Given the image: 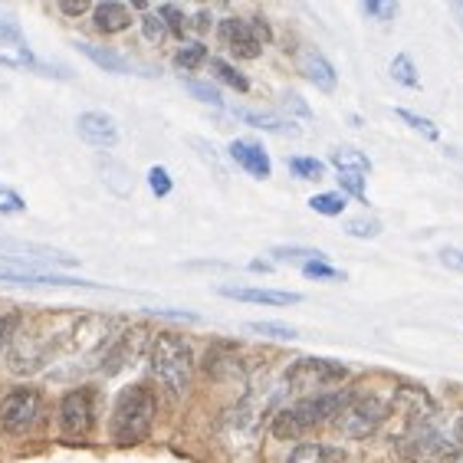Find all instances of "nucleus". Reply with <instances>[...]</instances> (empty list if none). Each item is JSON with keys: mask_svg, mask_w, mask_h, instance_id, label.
<instances>
[{"mask_svg": "<svg viewBox=\"0 0 463 463\" xmlns=\"http://www.w3.org/2000/svg\"><path fill=\"white\" fill-rule=\"evenodd\" d=\"M158 420V398L148 384H128L122 388L109 411V440L112 447H142Z\"/></svg>", "mask_w": 463, "mask_h": 463, "instance_id": "obj_1", "label": "nucleus"}, {"mask_svg": "<svg viewBox=\"0 0 463 463\" xmlns=\"http://www.w3.org/2000/svg\"><path fill=\"white\" fill-rule=\"evenodd\" d=\"M148 368L152 378L165 388L168 398L181 402L194 382V345L181 332H155L148 345Z\"/></svg>", "mask_w": 463, "mask_h": 463, "instance_id": "obj_2", "label": "nucleus"}, {"mask_svg": "<svg viewBox=\"0 0 463 463\" xmlns=\"http://www.w3.org/2000/svg\"><path fill=\"white\" fill-rule=\"evenodd\" d=\"M345 394L348 392L335 388V392L312 394V398H296L293 404L279 408L269 418V434L277 437V440H296L299 444L309 430L322 428V424H332V418L339 414L342 402H345Z\"/></svg>", "mask_w": 463, "mask_h": 463, "instance_id": "obj_3", "label": "nucleus"}, {"mask_svg": "<svg viewBox=\"0 0 463 463\" xmlns=\"http://www.w3.org/2000/svg\"><path fill=\"white\" fill-rule=\"evenodd\" d=\"M457 434H460V428L450 434L434 408V411H428V414H420V418L404 420V430L398 444H402V454L408 457L411 463H447V460H454V454H457Z\"/></svg>", "mask_w": 463, "mask_h": 463, "instance_id": "obj_4", "label": "nucleus"}, {"mask_svg": "<svg viewBox=\"0 0 463 463\" xmlns=\"http://www.w3.org/2000/svg\"><path fill=\"white\" fill-rule=\"evenodd\" d=\"M392 414V402L374 392H348L339 414L332 418V428L345 440H368Z\"/></svg>", "mask_w": 463, "mask_h": 463, "instance_id": "obj_5", "label": "nucleus"}, {"mask_svg": "<svg viewBox=\"0 0 463 463\" xmlns=\"http://www.w3.org/2000/svg\"><path fill=\"white\" fill-rule=\"evenodd\" d=\"M348 365L335 362V358H296L293 365L283 372V388L286 392L299 394V398H312V394L335 392L342 382H348Z\"/></svg>", "mask_w": 463, "mask_h": 463, "instance_id": "obj_6", "label": "nucleus"}, {"mask_svg": "<svg viewBox=\"0 0 463 463\" xmlns=\"http://www.w3.org/2000/svg\"><path fill=\"white\" fill-rule=\"evenodd\" d=\"M99 424V402H96V388L90 384H76L62 394L60 404H56V428L62 430V437L70 440H82L90 437Z\"/></svg>", "mask_w": 463, "mask_h": 463, "instance_id": "obj_7", "label": "nucleus"}, {"mask_svg": "<svg viewBox=\"0 0 463 463\" xmlns=\"http://www.w3.org/2000/svg\"><path fill=\"white\" fill-rule=\"evenodd\" d=\"M0 260L14 263V267L33 269V273H46V267H80V257H72L66 250L24 241V237H7V233H0Z\"/></svg>", "mask_w": 463, "mask_h": 463, "instance_id": "obj_8", "label": "nucleus"}, {"mask_svg": "<svg viewBox=\"0 0 463 463\" xmlns=\"http://www.w3.org/2000/svg\"><path fill=\"white\" fill-rule=\"evenodd\" d=\"M217 36L233 60H257L273 40V30L263 17H223L217 24Z\"/></svg>", "mask_w": 463, "mask_h": 463, "instance_id": "obj_9", "label": "nucleus"}, {"mask_svg": "<svg viewBox=\"0 0 463 463\" xmlns=\"http://www.w3.org/2000/svg\"><path fill=\"white\" fill-rule=\"evenodd\" d=\"M43 418V392L20 384L0 398V430L10 437H24Z\"/></svg>", "mask_w": 463, "mask_h": 463, "instance_id": "obj_10", "label": "nucleus"}, {"mask_svg": "<svg viewBox=\"0 0 463 463\" xmlns=\"http://www.w3.org/2000/svg\"><path fill=\"white\" fill-rule=\"evenodd\" d=\"M0 283L27 286V289H33V286H43V289H106V286L92 283V279L66 277V273H53V269L33 273V269L14 267V263H0Z\"/></svg>", "mask_w": 463, "mask_h": 463, "instance_id": "obj_11", "label": "nucleus"}, {"mask_svg": "<svg viewBox=\"0 0 463 463\" xmlns=\"http://www.w3.org/2000/svg\"><path fill=\"white\" fill-rule=\"evenodd\" d=\"M145 345H152L148 332H145L142 326H128L122 335H112L109 348L102 352V358H99V372L116 374V372H122V368L135 365L138 355L145 352Z\"/></svg>", "mask_w": 463, "mask_h": 463, "instance_id": "obj_12", "label": "nucleus"}, {"mask_svg": "<svg viewBox=\"0 0 463 463\" xmlns=\"http://www.w3.org/2000/svg\"><path fill=\"white\" fill-rule=\"evenodd\" d=\"M76 132L86 145L99 148V152H109V148H116L122 132H118V122L109 112H99V109H90V112H82L76 118Z\"/></svg>", "mask_w": 463, "mask_h": 463, "instance_id": "obj_13", "label": "nucleus"}, {"mask_svg": "<svg viewBox=\"0 0 463 463\" xmlns=\"http://www.w3.org/2000/svg\"><path fill=\"white\" fill-rule=\"evenodd\" d=\"M217 296L233 299V303L277 306V309L303 303V293H293V289H263V286H217Z\"/></svg>", "mask_w": 463, "mask_h": 463, "instance_id": "obj_14", "label": "nucleus"}, {"mask_svg": "<svg viewBox=\"0 0 463 463\" xmlns=\"http://www.w3.org/2000/svg\"><path fill=\"white\" fill-rule=\"evenodd\" d=\"M227 155L233 158V165H237V168L247 171L250 178L269 181V175H273L269 152L257 142V138H233V142L227 145Z\"/></svg>", "mask_w": 463, "mask_h": 463, "instance_id": "obj_15", "label": "nucleus"}, {"mask_svg": "<svg viewBox=\"0 0 463 463\" xmlns=\"http://www.w3.org/2000/svg\"><path fill=\"white\" fill-rule=\"evenodd\" d=\"M299 72L322 92H335V86H339V72H335L332 60L319 50H312V46L299 53Z\"/></svg>", "mask_w": 463, "mask_h": 463, "instance_id": "obj_16", "label": "nucleus"}, {"mask_svg": "<svg viewBox=\"0 0 463 463\" xmlns=\"http://www.w3.org/2000/svg\"><path fill=\"white\" fill-rule=\"evenodd\" d=\"M132 10L128 4H118V0H102L92 7V30L106 36H116V33H125V30L132 27Z\"/></svg>", "mask_w": 463, "mask_h": 463, "instance_id": "obj_17", "label": "nucleus"}, {"mask_svg": "<svg viewBox=\"0 0 463 463\" xmlns=\"http://www.w3.org/2000/svg\"><path fill=\"white\" fill-rule=\"evenodd\" d=\"M76 50H80L92 66H99L102 72H112V76H128V72H138L132 60H125L118 50L112 46H99V43H86V40H76Z\"/></svg>", "mask_w": 463, "mask_h": 463, "instance_id": "obj_18", "label": "nucleus"}, {"mask_svg": "<svg viewBox=\"0 0 463 463\" xmlns=\"http://www.w3.org/2000/svg\"><path fill=\"white\" fill-rule=\"evenodd\" d=\"M283 463H342V450L322 440H299Z\"/></svg>", "mask_w": 463, "mask_h": 463, "instance_id": "obj_19", "label": "nucleus"}, {"mask_svg": "<svg viewBox=\"0 0 463 463\" xmlns=\"http://www.w3.org/2000/svg\"><path fill=\"white\" fill-rule=\"evenodd\" d=\"M241 358H237V352L227 345H217L211 348V355H207L204 362V372L211 374V378H233V374H241Z\"/></svg>", "mask_w": 463, "mask_h": 463, "instance_id": "obj_20", "label": "nucleus"}, {"mask_svg": "<svg viewBox=\"0 0 463 463\" xmlns=\"http://www.w3.org/2000/svg\"><path fill=\"white\" fill-rule=\"evenodd\" d=\"M241 118L250 128H260V132H277V135H299V125L293 118L273 116V112H241Z\"/></svg>", "mask_w": 463, "mask_h": 463, "instance_id": "obj_21", "label": "nucleus"}, {"mask_svg": "<svg viewBox=\"0 0 463 463\" xmlns=\"http://www.w3.org/2000/svg\"><path fill=\"white\" fill-rule=\"evenodd\" d=\"M329 161L335 165V171H352V175H368V171H372L368 155L358 152V148H352V145H339V148H332Z\"/></svg>", "mask_w": 463, "mask_h": 463, "instance_id": "obj_22", "label": "nucleus"}, {"mask_svg": "<svg viewBox=\"0 0 463 463\" xmlns=\"http://www.w3.org/2000/svg\"><path fill=\"white\" fill-rule=\"evenodd\" d=\"M388 72H392V80L398 86H404V90H420V72L414 66V60H411V53H394Z\"/></svg>", "mask_w": 463, "mask_h": 463, "instance_id": "obj_23", "label": "nucleus"}, {"mask_svg": "<svg viewBox=\"0 0 463 463\" xmlns=\"http://www.w3.org/2000/svg\"><path fill=\"white\" fill-rule=\"evenodd\" d=\"M211 60V53H207V46L201 43V40H191V43H181L178 53H175V66H178L181 72H194L201 70L204 62Z\"/></svg>", "mask_w": 463, "mask_h": 463, "instance_id": "obj_24", "label": "nucleus"}, {"mask_svg": "<svg viewBox=\"0 0 463 463\" xmlns=\"http://www.w3.org/2000/svg\"><path fill=\"white\" fill-rule=\"evenodd\" d=\"M99 171H102V178L109 181V187H112L116 194H128V191H132L128 171H125L112 155H99Z\"/></svg>", "mask_w": 463, "mask_h": 463, "instance_id": "obj_25", "label": "nucleus"}, {"mask_svg": "<svg viewBox=\"0 0 463 463\" xmlns=\"http://www.w3.org/2000/svg\"><path fill=\"white\" fill-rule=\"evenodd\" d=\"M286 168L299 181H319L326 175V161L309 158V155H293V158H286Z\"/></svg>", "mask_w": 463, "mask_h": 463, "instance_id": "obj_26", "label": "nucleus"}, {"mask_svg": "<svg viewBox=\"0 0 463 463\" xmlns=\"http://www.w3.org/2000/svg\"><path fill=\"white\" fill-rule=\"evenodd\" d=\"M247 332H253V335H260V339H273V342L299 339L296 326H286V322H247Z\"/></svg>", "mask_w": 463, "mask_h": 463, "instance_id": "obj_27", "label": "nucleus"}, {"mask_svg": "<svg viewBox=\"0 0 463 463\" xmlns=\"http://www.w3.org/2000/svg\"><path fill=\"white\" fill-rule=\"evenodd\" d=\"M211 70H214V80H221L223 86H231V90H237V92H250V80L233 66V62L211 60Z\"/></svg>", "mask_w": 463, "mask_h": 463, "instance_id": "obj_28", "label": "nucleus"}, {"mask_svg": "<svg viewBox=\"0 0 463 463\" xmlns=\"http://www.w3.org/2000/svg\"><path fill=\"white\" fill-rule=\"evenodd\" d=\"M309 207L322 217H339L342 211H345V197H342L339 191H322V194L309 197Z\"/></svg>", "mask_w": 463, "mask_h": 463, "instance_id": "obj_29", "label": "nucleus"}, {"mask_svg": "<svg viewBox=\"0 0 463 463\" xmlns=\"http://www.w3.org/2000/svg\"><path fill=\"white\" fill-rule=\"evenodd\" d=\"M0 46H17V50H24V46H27L17 17H14L10 10H4V7H0Z\"/></svg>", "mask_w": 463, "mask_h": 463, "instance_id": "obj_30", "label": "nucleus"}, {"mask_svg": "<svg viewBox=\"0 0 463 463\" xmlns=\"http://www.w3.org/2000/svg\"><path fill=\"white\" fill-rule=\"evenodd\" d=\"M184 90L197 99V102H204L211 109H223V96L217 90L214 82H204V80H184Z\"/></svg>", "mask_w": 463, "mask_h": 463, "instance_id": "obj_31", "label": "nucleus"}, {"mask_svg": "<svg viewBox=\"0 0 463 463\" xmlns=\"http://www.w3.org/2000/svg\"><path fill=\"white\" fill-rule=\"evenodd\" d=\"M394 116L402 118L404 125H411V128H414V132L418 135H424V138H428V142H437V138H440V128H437L434 122H430V118H424V116H418V112H411V109H394Z\"/></svg>", "mask_w": 463, "mask_h": 463, "instance_id": "obj_32", "label": "nucleus"}, {"mask_svg": "<svg viewBox=\"0 0 463 463\" xmlns=\"http://www.w3.org/2000/svg\"><path fill=\"white\" fill-rule=\"evenodd\" d=\"M158 17L165 20L168 33H175V36H184L187 30H191V17H187V14L181 7H175V4H161V7H158Z\"/></svg>", "mask_w": 463, "mask_h": 463, "instance_id": "obj_33", "label": "nucleus"}, {"mask_svg": "<svg viewBox=\"0 0 463 463\" xmlns=\"http://www.w3.org/2000/svg\"><path fill=\"white\" fill-rule=\"evenodd\" d=\"M273 260H286V263H312V260H329L316 247H277Z\"/></svg>", "mask_w": 463, "mask_h": 463, "instance_id": "obj_34", "label": "nucleus"}, {"mask_svg": "<svg viewBox=\"0 0 463 463\" xmlns=\"http://www.w3.org/2000/svg\"><path fill=\"white\" fill-rule=\"evenodd\" d=\"M303 277L306 279H326V283H342L345 273L332 267L329 260H312V263H303Z\"/></svg>", "mask_w": 463, "mask_h": 463, "instance_id": "obj_35", "label": "nucleus"}, {"mask_svg": "<svg viewBox=\"0 0 463 463\" xmlns=\"http://www.w3.org/2000/svg\"><path fill=\"white\" fill-rule=\"evenodd\" d=\"M345 233L348 237H358V241H374L382 233V221L378 217H352L345 223Z\"/></svg>", "mask_w": 463, "mask_h": 463, "instance_id": "obj_36", "label": "nucleus"}, {"mask_svg": "<svg viewBox=\"0 0 463 463\" xmlns=\"http://www.w3.org/2000/svg\"><path fill=\"white\" fill-rule=\"evenodd\" d=\"M339 194L342 197H355L365 204L368 194H365V175H352V171H339Z\"/></svg>", "mask_w": 463, "mask_h": 463, "instance_id": "obj_37", "label": "nucleus"}, {"mask_svg": "<svg viewBox=\"0 0 463 463\" xmlns=\"http://www.w3.org/2000/svg\"><path fill=\"white\" fill-rule=\"evenodd\" d=\"M142 33H145V40H148V43H161V40L168 36V27H165V20L158 17V10H145Z\"/></svg>", "mask_w": 463, "mask_h": 463, "instance_id": "obj_38", "label": "nucleus"}, {"mask_svg": "<svg viewBox=\"0 0 463 463\" xmlns=\"http://www.w3.org/2000/svg\"><path fill=\"white\" fill-rule=\"evenodd\" d=\"M148 187H152L155 197H168L175 191V178L168 175V168L155 165V168H148Z\"/></svg>", "mask_w": 463, "mask_h": 463, "instance_id": "obj_39", "label": "nucleus"}, {"mask_svg": "<svg viewBox=\"0 0 463 463\" xmlns=\"http://www.w3.org/2000/svg\"><path fill=\"white\" fill-rule=\"evenodd\" d=\"M24 211H27L24 194H17L14 187H0V214L14 217V214H24Z\"/></svg>", "mask_w": 463, "mask_h": 463, "instance_id": "obj_40", "label": "nucleus"}, {"mask_svg": "<svg viewBox=\"0 0 463 463\" xmlns=\"http://www.w3.org/2000/svg\"><path fill=\"white\" fill-rule=\"evenodd\" d=\"M362 10L374 20H394L398 17V4H394V0H365V7Z\"/></svg>", "mask_w": 463, "mask_h": 463, "instance_id": "obj_41", "label": "nucleus"}, {"mask_svg": "<svg viewBox=\"0 0 463 463\" xmlns=\"http://www.w3.org/2000/svg\"><path fill=\"white\" fill-rule=\"evenodd\" d=\"M20 316L17 312H4L0 316V358H4V352H7V345H10V339H14V332H17V326H20Z\"/></svg>", "mask_w": 463, "mask_h": 463, "instance_id": "obj_42", "label": "nucleus"}, {"mask_svg": "<svg viewBox=\"0 0 463 463\" xmlns=\"http://www.w3.org/2000/svg\"><path fill=\"white\" fill-rule=\"evenodd\" d=\"M440 263H444L447 269H454V273H463V247H444L440 253Z\"/></svg>", "mask_w": 463, "mask_h": 463, "instance_id": "obj_43", "label": "nucleus"}, {"mask_svg": "<svg viewBox=\"0 0 463 463\" xmlns=\"http://www.w3.org/2000/svg\"><path fill=\"white\" fill-rule=\"evenodd\" d=\"M283 102H286V112H296V116L312 118V109L306 106V99L299 96V92H286V96H283Z\"/></svg>", "mask_w": 463, "mask_h": 463, "instance_id": "obj_44", "label": "nucleus"}, {"mask_svg": "<svg viewBox=\"0 0 463 463\" xmlns=\"http://www.w3.org/2000/svg\"><path fill=\"white\" fill-rule=\"evenodd\" d=\"M90 10H92L90 0H60V14H66V17H82Z\"/></svg>", "mask_w": 463, "mask_h": 463, "instance_id": "obj_45", "label": "nucleus"}, {"mask_svg": "<svg viewBox=\"0 0 463 463\" xmlns=\"http://www.w3.org/2000/svg\"><path fill=\"white\" fill-rule=\"evenodd\" d=\"M145 316H161V319H181V322H197V312L187 309H148Z\"/></svg>", "mask_w": 463, "mask_h": 463, "instance_id": "obj_46", "label": "nucleus"}, {"mask_svg": "<svg viewBox=\"0 0 463 463\" xmlns=\"http://www.w3.org/2000/svg\"><path fill=\"white\" fill-rule=\"evenodd\" d=\"M191 27L201 30V33H204V30L211 27V14H207V10H197L194 17H191Z\"/></svg>", "mask_w": 463, "mask_h": 463, "instance_id": "obj_47", "label": "nucleus"}, {"mask_svg": "<svg viewBox=\"0 0 463 463\" xmlns=\"http://www.w3.org/2000/svg\"><path fill=\"white\" fill-rule=\"evenodd\" d=\"M247 269H250V273H273L277 267H273V263H267V260H250Z\"/></svg>", "mask_w": 463, "mask_h": 463, "instance_id": "obj_48", "label": "nucleus"}, {"mask_svg": "<svg viewBox=\"0 0 463 463\" xmlns=\"http://www.w3.org/2000/svg\"><path fill=\"white\" fill-rule=\"evenodd\" d=\"M454 463H463V424H460V434H457V454H454Z\"/></svg>", "mask_w": 463, "mask_h": 463, "instance_id": "obj_49", "label": "nucleus"}, {"mask_svg": "<svg viewBox=\"0 0 463 463\" xmlns=\"http://www.w3.org/2000/svg\"><path fill=\"white\" fill-rule=\"evenodd\" d=\"M454 14H457V20H460V27H463V0H454Z\"/></svg>", "mask_w": 463, "mask_h": 463, "instance_id": "obj_50", "label": "nucleus"}]
</instances>
